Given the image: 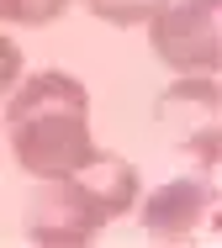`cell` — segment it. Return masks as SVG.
Wrapping results in <instances>:
<instances>
[{"instance_id":"cell-4","label":"cell","mask_w":222,"mask_h":248,"mask_svg":"<svg viewBox=\"0 0 222 248\" xmlns=\"http://www.w3.org/2000/svg\"><path fill=\"white\" fill-rule=\"evenodd\" d=\"M106 227V211L85 196L69 174L37 180V190L27 201V238L43 248H79Z\"/></svg>"},{"instance_id":"cell-7","label":"cell","mask_w":222,"mask_h":248,"mask_svg":"<svg viewBox=\"0 0 222 248\" xmlns=\"http://www.w3.org/2000/svg\"><path fill=\"white\" fill-rule=\"evenodd\" d=\"M63 5L69 0H0V21H11V27H48L63 16Z\"/></svg>"},{"instance_id":"cell-2","label":"cell","mask_w":222,"mask_h":248,"mask_svg":"<svg viewBox=\"0 0 222 248\" xmlns=\"http://www.w3.org/2000/svg\"><path fill=\"white\" fill-rule=\"evenodd\" d=\"M154 122L180 153L196 158L201 174H212L222 158V90L217 74H174L164 95L154 100Z\"/></svg>"},{"instance_id":"cell-6","label":"cell","mask_w":222,"mask_h":248,"mask_svg":"<svg viewBox=\"0 0 222 248\" xmlns=\"http://www.w3.org/2000/svg\"><path fill=\"white\" fill-rule=\"evenodd\" d=\"M69 180L106 211V222H111V217H127V211L138 206V164H127L122 153H101V148H95Z\"/></svg>"},{"instance_id":"cell-3","label":"cell","mask_w":222,"mask_h":248,"mask_svg":"<svg viewBox=\"0 0 222 248\" xmlns=\"http://www.w3.org/2000/svg\"><path fill=\"white\" fill-rule=\"evenodd\" d=\"M217 5L222 0H164L143 27L154 58L174 74H217L222 43H217Z\"/></svg>"},{"instance_id":"cell-8","label":"cell","mask_w":222,"mask_h":248,"mask_svg":"<svg viewBox=\"0 0 222 248\" xmlns=\"http://www.w3.org/2000/svg\"><path fill=\"white\" fill-rule=\"evenodd\" d=\"M90 5V16H101L106 27H138V21H148L164 0H85Z\"/></svg>"},{"instance_id":"cell-9","label":"cell","mask_w":222,"mask_h":248,"mask_svg":"<svg viewBox=\"0 0 222 248\" xmlns=\"http://www.w3.org/2000/svg\"><path fill=\"white\" fill-rule=\"evenodd\" d=\"M16 79H21V48H16V43L0 32V95H5Z\"/></svg>"},{"instance_id":"cell-1","label":"cell","mask_w":222,"mask_h":248,"mask_svg":"<svg viewBox=\"0 0 222 248\" xmlns=\"http://www.w3.org/2000/svg\"><path fill=\"white\" fill-rule=\"evenodd\" d=\"M5 132H11V153L27 174H37V180L74 174L95 153L90 90L63 69H37L5 90Z\"/></svg>"},{"instance_id":"cell-5","label":"cell","mask_w":222,"mask_h":248,"mask_svg":"<svg viewBox=\"0 0 222 248\" xmlns=\"http://www.w3.org/2000/svg\"><path fill=\"white\" fill-rule=\"evenodd\" d=\"M212 174H185V180H169L159 190H148L143 196V232L148 238H159V243H180V238H190L196 227H201V217L212 211Z\"/></svg>"}]
</instances>
